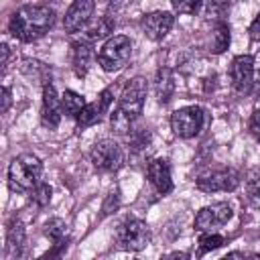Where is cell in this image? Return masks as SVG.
I'll use <instances>...</instances> for the list:
<instances>
[{"instance_id": "obj_1", "label": "cell", "mask_w": 260, "mask_h": 260, "mask_svg": "<svg viewBox=\"0 0 260 260\" xmlns=\"http://www.w3.org/2000/svg\"><path fill=\"white\" fill-rule=\"evenodd\" d=\"M55 24V10L47 4H24L12 12L8 30L14 39L22 43H32L49 32Z\"/></svg>"}, {"instance_id": "obj_2", "label": "cell", "mask_w": 260, "mask_h": 260, "mask_svg": "<svg viewBox=\"0 0 260 260\" xmlns=\"http://www.w3.org/2000/svg\"><path fill=\"white\" fill-rule=\"evenodd\" d=\"M146 91H148L146 79L140 77V75L132 77L124 85L122 95H120V102H118L116 110L110 116V126H112V130L116 134H128V132H132V124L142 114Z\"/></svg>"}, {"instance_id": "obj_3", "label": "cell", "mask_w": 260, "mask_h": 260, "mask_svg": "<svg viewBox=\"0 0 260 260\" xmlns=\"http://www.w3.org/2000/svg\"><path fill=\"white\" fill-rule=\"evenodd\" d=\"M41 175H43L41 158L30 152H22L16 158H12L8 167V185L12 191L30 193L41 183Z\"/></svg>"}, {"instance_id": "obj_4", "label": "cell", "mask_w": 260, "mask_h": 260, "mask_svg": "<svg viewBox=\"0 0 260 260\" xmlns=\"http://www.w3.org/2000/svg\"><path fill=\"white\" fill-rule=\"evenodd\" d=\"M130 55H132V41L126 35H114L100 49L98 63L104 71L114 73L126 67V63L130 61Z\"/></svg>"}, {"instance_id": "obj_5", "label": "cell", "mask_w": 260, "mask_h": 260, "mask_svg": "<svg viewBox=\"0 0 260 260\" xmlns=\"http://www.w3.org/2000/svg\"><path fill=\"white\" fill-rule=\"evenodd\" d=\"M148 242H150V230L142 219H136V217L120 223V228L116 232V246L126 252L144 250L148 246Z\"/></svg>"}, {"instance_id": "obj_6", "label": "cell", "mask_w": 260, "mask_h": 260, "mask_svg": "<svg viewBox=\"0 0 260 260\" xmlns=\"http://www.w3.org/2000/svg\"><path fill=\"white\" fill-rule=\"evenodd\" d=\"M203 122H205V112L199 106L181 108V110L173 112V116H171V128L181 138L197 136L203 128Z\"/></svg>"}, {"instance_id": "obj_7", "label": "cell", "mask_w": 260, "mask_h": 260, "mask_svg": "<svg viewBox=\"0 0 260 260\" xmlns=\"http://www.w3.org/2000/svg\"><path fill=\"white\" fill-rule=\"evenodd\" d=\"M91 162L98 171H104V173H114L118 171L122 165H124V150L118 142L114 140H100L93 144L91 148Z\"/></svg>"}, {"instance_id": "obj_8", "label": "cell", "mask_w": 260, "mask_h": 260, "mask_svg": "<svg viewBox=\"0 0 260 260\" xmlns=\"http://www.w3.org/2000/svg\"><path fill=\"white\" fill-rule=\"evenodd\" d=\"M240 173L236 169H215L207 171L197 177L195 185L203 193H217V191H234L240 185Z\"/></svg>"}, {"instance_id": "obj_9", "label": "cell", "mask_w": 260, "mask_h": 260, "mask_svg": "<svg viewBox=\"0 0 260 260\" xmlns=\"http://www.w3.org/2000/svg\"><path fill=\"white\" fill-rule=\"evenodd\" d=\"M230 217H232V207L228 203L219 201V203L207 205V207L197 211V215H195V230L203 232V234H209L215 228L228 223Z\"/></svg>"}, {"instance_id": "obj_10", "label": "cell", "mask_w": 260, "mask_h": 260, "mask_svg": "<svg viewBox=\"0 0 260 260\" xmlns=\"http://www.w3.org/2000/svg\"><path fill=\"white\" fill-rule=\"evenodd\" d=\"M232 85L238 93H250L254 85V57L252 55H238L230 67Z\"/></svg>"}, {"instance_id": "obj_11", "label": "cell", "mask_w": 260, "mask_h": 260, "mask_svg": "<svg viewBox=\"0 0 260 260\" xmlns=\"http://www.w3.org/2000/svg\"><path fill=\"white\" fill-rule=\"evenodd\" d=\"M61 98L57 95V89L53 83H45L43 87V108H41V122L45 128L55 130L61 122Z\"/></svg>"}, {"instance_id": "obj_12", "label": "cell", "mask_w": 260, "mask_h": 260, "mask_svg": "<svg viewBox=\"0 0 260 260\" xmlns=\"http://www.w3.org/2000/svg\"><path fill=\"white\" fill-rule=\"evenodd\" d=\"M93 2L91 0H75L67 12H65V18H63V28L67 32H77L81 28H85L91 20V12H93Z\"/></svg>"}, {"instance_id": "obj_13", "label": "cell", "mask_w": 260, "mask_h": 260, "mask_svg": "<svg viewBox=\"0 0 260 260\" xmlns=\"http://www.w3.org/2000/svg\"><path fill=\"white\" fill-rule=\"evenodd\" d=\"M110 104H112V89L106 87V89L98 95V100H95L93 104H87V106L81 110V114L77 116V126H79V128H89V126L98 124V122L104 118V114L110 110Z\"/></svg>"}, {"instance_id": "obj_14", "label": "cell", "mask_w": 260, "mask_h": 260, "mask_svg": "<svg viewBox=\"0 0 260 260\" xmlns=\"http://www.w3.org/2000/svg\"><path fill=\"white\" fill-rule=\"evenodd\" d=\"M173 22H175V16L171 12L156 10V12H150L142 18V30L148 39L160 41L169 35V30L173 28Z\"/></svg>"}, {"instance_id": "obj_15", "label": "cell", "mask_w": 260, "mask_h": 260, "mask_svg": "<svg viewBox=\"0 0 260 260\" xmlns=\"http://www.w3.org/2000/svg\"><path fill=\"white\" fill-rule=\"evenodd\" d=\"M146 177L152 183V187L167 195L173 191V179H171V165L165 158H152L146 167Z\"/></svg>"}, {"instance_id": "obj_16", "label": "cell", "mask_w": 260, "mask_h": 260, "mask_svg": "<svg viewBox=\"0 0 260 260\" xmlns=\"http://www.w3.org/2000/svg\"><path fill=\"white\" fill-rule=\"evenodd\" d=\"M24 225L22 221H12L8 228V238H6V260H22L24 256Z\"/></svg>"}, {"instance_id": "obj_17", "label": "cell", "mask_w": 260, "mask_h": 260, "mask_svg": "<svg viewBox=\"0 0 260 260\" xmlns=\"http://www.w3.org/2000/svg\"><path fill=\"white\" fill-rule=\"evenodd\" d=\"M93 59V47L91 41H77L73 43V51H71V63H73V71L77 77H83L91 65Z\"/></svg>"}, {"instance_id": "obj_18", "label": "cell", "mask_w": 260, "mask_h": 260, "mask_svg": "<svg viewBox=\"0 0 260 260\" xmlns=\"http://www.w3.org/2000/svg\"><path fill=\"white\" fill-rule=\"evenodd\" d=\"M85 106H87V104H85L83 95L77 93V91L67 89V91L61 95V108H63V114H67V116H71V118H77Z\"/></svg>"}, {"instance_id": "obj_19", "label": "cell", "mask_w": 260, "mask_h": 260, "mask_svg": "<svg viewBox=\"0 0 260 260\" xmlns=\"http://www.w3.org/2000/svg\"><path fill=\"white\" fill-rule=\"evenodd\" d=\"M112 30H114V20H112V16H110V14L100 16L91 26H87V30H85V41L106 39Z\"/></svg>"}, {"instance_id": "obj_20", "label": "cell", "mask_w": 260, "mask_h": 260, "mask_svg": "<svg viewBox=\"0 0 260 260\" xmlns=\"http://www.w3.org/2000/svg\"><path fill=\"white\" fill-rule=\"evenodd\" d=\"M173 87H175V83H173L171 71H169V69H158L156 79H154V89H156L158 102H162V104L169 102V98H171V93H173Z\"/></svg>"}, {"instance_id": "obj_21", "label": "cell", "mask_w": 260, "mask_h": 260, "mask_svg": "<svg viewBox=\"0 0 260 260\" xmlns=\"http://www.w3.org/2000/svg\"><path fill=\"white\" fill-rule=\"evenodd\" d=\"M246 199L252 207L260 209V167L254 169L246 179Z\"/></svg>"}, {"instance_id": "obj_22", "label": "cell", "mask_w": 260, "mask_h": 260, "mask_svg": "<svg viewBox=\"0 0 260 260\" xmlns=\"http://www.w3.org/2000/svg\"><path fill=\"white\" fill-rule=\"evenodd\" d=\"M45 236L53 242H61V240H67V223L61 219V217H53L49 221H45V228H43Z\"/></svg>"}, {"instance_id": "obj_23", "label": "cell", "mask_w": 260, "mask_h": 260, "mask_svg": "<svg viewBox=\"0 0 260 260\" xmlns=\"http://www.w3.org/2000/svg\"><path fill=\"white\" fill-rule=\"evenodd\" d=\"M230 47V26L219 20L213 26V53H223Z\"/></svg>"}, {"instance_id": "obj_24", "label": "cell", "mask_w": 260, "mask_h": 260, "mask_svg": "<svg viewBox=\"0 0 260 260\" xmlns=\"http://www.w3.org/2000/svg\"><path fill=\"white\" fill-rule=\"evenodd\" d=\"M223 242H225V240H223V236H219V234H213V232L203 234V236H201V240H199V256H201V254H205V252L217 250Z\"/></svg>"}, {"instance_id": "obj_25", "label": "cell", "mask_w": 260, "mask_h": 260, "mask_svg": "<svg viewBox=\"0 0 260 260\" xmlns=\"http://www.w3.org/2000/svg\"><path fill=\"white\" fill-rule=\"evenodd\" d=\"M28 195H30V201H35L39 207H45V205L51 201V187H49L47 183L41 181Z\"/></svg>"}, {"instance_id": "obj_26", "label": "cell", "mask_w": 260, "mask_h": 260, "mask_svg": "<svg viewBox=\"0 0 260 260\" xmlns=\"http://www.w3.org/2000/svg\"><path fill=\"white\" fill-rule=\"evenodd\" d=\"M150 144V132L148 130H144V128H140V130H136V132H132L130 134V148L132 150H144L146 146Z\"/></svg>"}, {"instance_id": "obj_27", "label": "cell", "mask_w": 260, "mask_h": 260, "mask_svg": "<svg viewBox=\"0 0 260 260\" xmlns=\"http://www.w3.org/2000/svg\"><path fill=\"white\" fill-rule=\"evenodd\" d=\"M67 246H69V238H67V240H61V242H53L51 250L45 252L43 256H39L37 260H61V256L65 254Z\"/></svg>"}, {"instance_id": "obj_28", "label": "cell", "mask_w": 260, "mask_h": 260, "mask_svg": "<svg viewBox=\"0 0 260 260\" xmlns=\"http://www.w3.org/2000/svg\"><path fill=\"white\" fill-rule=\"evenodd\" d=\"M118 205H120V193H118V191H112V193L106 197L104 205H102V213H104V215H110L112 211L118 209Z\"/></svg>"}, {"instance_id": "obj_29", "label": "cell", "mask_w": 260, "mask_h": 260, "mask_svg": "<svg viewBox=\"0 0 260 260\" xmlns=\"http://www.w3.org/2000/svg\"><path fill=\"white\" fill-rule=\"evenodd\" d=\"M175 6V10H179V12H185V14H195L203 4L201 2H175L173 4Z\"/></svg>"}, {"instance_id": "obj_30", "label": "cell", "mask_w": 260, "mask_h": 260, "mask_svg": "<svg viewBox=\"0 0 260 260\" xmlns=\"http://www.w3.org/2000/svg\"><path fill=\"white\" fill-rule=\"evenodd\" d=\"M250 132L256 140H260V110H256L250 118Z\"/></svg>"}, {"instance_id": "obj_31", "label": "cell", "mask_w": 260, "mask_h": 260, "mask_svg": "<svg viewBox=\"0 0 260 260\" xmlns=\"http://www.w3.org/2000/svg\"><path fill=\"white\" fill-rule=\"evenodd\" d=\"M0 95H2V106H0V112H2V114H6V112H8V108H10V102H12V98H10V89H8V87H2Z\"/></svg>"}, {"instance_id": "obj_32", "label": "cell", "mask_w": 260, "mask_h": 260, "mask_svg": "<svg viewBox=\"0 0 260 260\" xmlns=\"http://www.w3.org/2000/svg\"><path fill=\"white\" fill-rule=\"evenodd\" d=\"M250 37L254 39V41H260V14L252 20V24H250Z\"/></svg>"}, {"instance_id": "obj_33", "label": "cell", "mask_w": 260, "mask_h": 260, "mask_svg": "<svg viewBox=\"0 0 260 260\" xmlns=\"http://www.w3.org/2000/svg\"><path fill=\"white\" fill-rule=\"evenodd\" d=\"M160 260H189V254L187 252H171V254L162 256Z\"/></svg>"}, {"instance_id": "obj_34", "label": "cell", "mask_w": 260, "mask_h": 260, "mask_svg": "<svg viewBox=\"0 0 260 260\" xmlns=\"http://www.w3.org/2000/svg\"><path fill=\"white\" fill-rule=\"evenodd\" d=\"M221 260H246V256L242 252H230L228 256H223Z\"/></svg>"}, {"instance_id": "obj_35", "label": "cell", "mask_w": 260, "mask_h": 260, "mask_svg": "<svg viewBox=\"0 0 260 260\" xmlns=\"http://www.w3.org/2000/svg\"><path fill=\"white\" fill-rule=\"evenodd\" d=\"M0 51H2V65L6 67V61H8V45H2Z\"/></svg>"}, {"instance_id": "obj_36", "label": "cell", "mask_w": 260, "mask_h": 260, "mask_svg": "<svg viewBox=\"0 0 260 260\" xmlns=\"http://www.w3.org/2000/svg\"><path fill=\"white\" fill-rule=\"evenodd\" d=\"M246 260H260V254H252V256H248Z\"/></svg>"}, {"instance_id": "obj_37", "label": "cell", "mask_w": 260, "mask_h": 260, "mask_svg": "<svg viewBox=\"0 0 260 260\" xmlns=\"http://www.w3.org/2000/svg\"><path fill=\"white\" fill-rule=\"evenodd\" d=\"M258 98H260V85H258Z\"/></svg>"}]
</instances>
